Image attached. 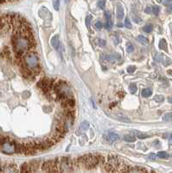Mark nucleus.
I'll return each instance as SVG.
<instances>
[{
    "mask_svg": "<svg viewBox=\"0 0 172 173\" xmlns=\"http://www.w3.org/2000/svg\"><path fill=\"white\" fill-rule=\"evenodd\" d=\"M137 137L140 139H146V138H149L150 135H147V134H143V133H138L137 134Z\"/></svg>",
    "mask_w": 172,
    "mask_h": 173,
    "instance_id": "36",
    "label": "nucleus"
},
{
    "mask_svg": "<svg viewBox=\"0 0 172 173\" xmlns=\"http://www.w3.org/2000/svg\"><path fill=\"white\" fill-rule=\"evenodd\" d=\"M152 29H153V27H152V24H151V23L146 24L143 27V30L146 33H151L152 31Z\"/></svg>",
    "mask_w": 172,
    "mask_h": 173,
    "instance_id": "19",
    "label": "nucleus"
},
{
    "mask_svg": "<svg viewBox=\"0 0 172 173\" xmlns=\"http://www.w3.org/2000/svg\"><path fill=\"white\" fill-rule=\"evenodd\" d=\"M154 99L157 102H162L164 101V97L163 95H156Z\"/></svg>",
    "mask_w": 172,
    "mask_h": 173,
    "instance_id": "34",
    "label": "nucleus"
},
{
    "mask_svg": "<svg viewBox=\"0 0 172 173\" xmlns=\"http://www.w3.org/2000/svg\"><path fill=\"white\" fill-rule=\"evenodd\" d=\"M124 140L126 141V142H129V143H132V142H134L136 140V138L132 136V135H126L124 137Z\"/></svg>",
    "mask_w": 172,
    "mask_h": 173,
    "instance_id": "20",
    "label": "nucleus"
},
{
    "mask_svg": "<svg viewBox=\"0 0 172 173\" xmlns=\"http://www.w3.org/2000/svg\"><path fill=\"white\" fill-rule=\"evenodd\" d=\"M135 70H136V67H135V66H129V67L127 68V72H128L129 74H132Z\"/></svg>",
    "mask_w": 172,
    "mask_h": 173,
    "instance_id": "37",
    "label": "nucleus"
},
{
    "mask_svg": "<svg viewBox=\"0 0 172 173\" xmlns=\"http://www.w3.org/2000/svg\"><path fill=\"white\" fill-rule=\"evenodd\" d=\"M95 27L97 28V29H102V27H103V23H101V22H97L96 23H95Z\"/></svg>",
    "mask_w": 172,
    "mask_h": 173,
    "instance_id": "38",
    "label": "nucleus"
},
{
    "mask_svg": "<svg viewBox=\"0 0 172 173\" xmlns=\"http://www.w3.org/2000/svg\"><path fill=\"white\" fill-rule=\"evenodd\" d=\"M91 20H92V16L91 15H88L87 17H86V25L88 29H90V24H91Z\"/></svg>",
    "mask_w": 172,
    "mask_h": 173,
    "instance_id": "28",
    "label": "nucleus"
},
{
    "mask_svg": "<svg viewBox=\"0 0 172 173\" xmlns=\"http://www.w3.org/2000/svg\"><path fill=\"white\" fill-rule=\"evenodd\" d=\"M118 26H119V27H123V24H121V23H118Z\"/></svg>",
    "mask_w": 172,
    "mask_h": 173,
    "instance_id": "46",
    "label": "nucleus"
},
{
    "mask_svg": "<svg viewBox=\"0 0 172 173\" xmlns=\"http://www.w3.org/2000/svg\"><path fill=\"white\" fill-rule=\"evenodd\" d=\"M104 27L106 29H110L112 27H113V22L109 19L107 20V22H106V23L104 24Z\"/></svg>",
    "mask_w": 172,
    "mask_h": 173,
    "instance_id": "29",
    "label": "nucleus"
},
{
    "mask_svg": "<svg viewBox=\"0 0 172 173\" xmlns=\"http://www.w3.org/2000/svg\"><path fill=\"white\" fill-rule=\"evenodd\" d=\"M88 128H89V123L87 121H83L82 124H81V129H83V130L86 131Z\"/></svg>",
    "mask_w": 172,
    "mask_h": 173,
    "instance_id": "32",
    "label": "nucleus"
},
{
    "mask_svg": "<svg viewBox=\"0 0 172 173\" xmlns=\"http://www.w3.org/2000/svg\"><path fill=\"white\" fill-rule=\"evenodd\" d=\"M42 170L47 172H59L55 160H49V161L43 163Z\"/></svg>",
    "mask_w": 172,
    "mask_h": 173,
    "instance_id": "8",
    "label": "nucleus"
},
{
    "mask_svg": "<svg viewBox=\"0 0 172 173\" xmlns=\"http://www.w3.org/2000/svg\"><path fill=\"white\" fill-rule=\"evenodd\" d=\"M126 50H127V52H129V53H132V52L134 50V47H133V45H132L131 42H128V43H127V45H126Z\"/></svg>",
    "mask_w": 172,
    "mask_h": 173,
    "instance_id": "30",
    "label": "nucleus"
},
{
    "mask_svg": "<svg viewBox=\"0 0 172 173\" xmlns=\"http://www.w3.org/2000/svg\"><path fill=\"white\" fill-rule=\"evenodd\" d=\"M169 143H170V145H172V135L170 137V139H169Z\"/></svg>",
    "mask_w": 172,
    "mask_h": 173,
    "instance_id": "45",
    "label": "nucleus"
},
{
    "mask_svg": "<svg viewBox=\"0 0 172 173\" xmlns=\"http://www.w3.org/2000/svg\"><path fill=\"white\" fill-rule=\"evenodd\" d=\"M124 16H125V13H124L123 6L120 3H118L117 4V18L122 19L124 17Z\"/></svg>",
    "mask_w": 172,
    "mask_h": 173,
    "instance_id": "13",
    "label": "nucleus"
},
{
    "mask_svg": "<svg viewBox=\"0 0 172 173\" xmlns=\"http://www.w3.org/2000/svg\"><path fill=\"white\" fill-rule=\"evenodd\" d=\"M1 168H2V167H1V165H0V172H1Z\"/></svg>",
    "mask_w": 172,
    "mask_h": 173,
    "instance_id": "51",
    "label": "nucleus"
},
{
    "mask_svg": "<svg viewBox=\"0 0 172 173\" xmlns=\"http://www.w3.org/2000/svg\"><path fill=\"white\" fill-rule=\"evenodd\" d=\"M8 1H10V2H13V1H16V0H8Z\"/></svg>",
    "mask_w": 172,
    "mask_h": 173,
    "instance_id": "50",
    "label": "nucleus"
},
{
    "mask_svg": "<svg viewBox=\"0 0 172 173\" xmlns=\"http://www.w3.org/2000/svg\"><path fill=\"white\" fill-rule=\"evenodd\" d=\"M98 42H99V45L100 46H105L106 45V41L103 40V39H98Z\"/></svg>",
    "mask_w": 172,
    "mask_h": 173,
    "instance_id": "39",
    "label": "nucleus"
},
{
    "mask_svg": "<svg viewBox=\"0 0 172 173\" xmlns=\"http://www.w3.org/2000/svg\"><path fill=\"white\" fill-rule=\"evenodd\" d=\"M105 17L107 19V20H109L110 18H111V13L109 12V11H105Z\"/></svg>",
    "mask_w": 172,
    "mask_h": 173,
    "instance_id": "40",
    "label": "nucleus"
},
{
    "mask_svg": "<svg viewBox=\"0 0 172 173\" xmlns=\"http://www.w3.org/2000/svg\"><path fill=\"white\" fill-rule=\"evenodd\" d=\"M129 89H130V92H131L132 94H135V93L137 92V86H136V84H134V83L130 84Z\"/></svg>",
    "mask_w": 172,
    "mask_h": 173,
    "instance_id": "23",
    "label": "nucleus"
},
{
    "mask_svg": "<svg viewBox=\"0 0 172 173\" xmlns=\"http://www.w3.org/2000/svg\"><path fill=\"white\" fill-rule=\"evenodd\" d=\"M74 104H75L74 100L72 98H68V97L64 99L61 103V105L65 108V110L66 109H73L74 107Z\"/></svg>",
    "mask_w": 172,
    "mask_h": 173,
    "instance_id": "9",
    "label": "nucleus"
},
{
    "mask_svg": "<svg viewBox=\"0 0 172 173\" xmlns=\"http://www.w3.org/2000/svg\"><path fill=\"white\" fill-rule=\"evenodd\" d=\"M53 82H54V81L49 80L48 78L45 77V78H42L41 81H38L37 86H38V88H40L42 91H44V92H48V91L52 88V87H53Z\"/></svg>",
    "mask_w": 172,
    "mask_h": 173,
    "instance_id": "7",
    "label": "nucleus"
},
{
    "mask_svg": "<svg viewBox=\"0 0 172 173\" xmlns=\"http://www.w3.org/2000/svg\"><path fill=\"white\" fill-rule=\"evenodd\" d=\"M152 12H153L156 16H158V15L159 14V12H160V8H159L158 6H157V5L152 6Z\"/></svg>",
    "mask_w": 172,
    "mask_h": 173,
    "instance_id": "31",
    "label": "nucleus"
},
{
    "mask_svg": "<svg viewBox=\"0 0 172 173\" xmlns=\"http://www.w3.org/2000/svg\"><path fill=\"white\" fill-rule=\"evenodd\" d=\"M171 120H172V113H167V114H165L164 115V117H163V120H164V121H166V122L171 121Z\"/></svg>",
    "mask_w": 172,
    "mask_h": 173,
    "instance_id": "22",
    "label": "nucleus"
},
{
    "mask_svg": "<svg viewBox=\"0 0 172 173\" xmlns=\"http://www.w3.org/2000/svg\"><path fill=\"white\" fill-rule=\"evenodd\" d=\"M20 64H23L26 68L31 71L35 75H36L40 72L39 68V59L36 54L35 53H26L23 55L22 62Z\"/></svg>",
    "mask_w": 172,
    "mask_h": 173,
    "instance_id": "2",
    "label": "nucleus"
},
{
    "mask_svg": "<svg viewBox=\"0 0 172 173\" xmlns=\"http://www.w3.org/2000/svg\"><path fill=\"white\" fill-rule=\"evenodd\" d=\"M68 2H69V0H64V3H68Z\"/></svg>",
    "mask_w": 172,
    "mask_h": 173,
    "instance_id": "47",
    "label": "nucleus"
},
{
    "mask_svg": "<svg viewBox=\"0 0 172 173\" xmlns=\"http://www.w3.org/2000/svg\"><path fill=\"white\" fill-rule=\"evenodd\" d=\"M119 161L118 158L116 156L112 155L108 157V159L105 164V170L106 172H116V169L119 167Z\"/></svg>",
    "mask_w": 172,
    "mask_h": 173,
    "instance_id": "5",
    "label": "nucleus"
},
{
    "mask_svg": "<svg viewBox=\"0 0 172 173\" xmlns=\"http://www.w3.org/2000/svg\"><path fill=\"white\" fill-rule=\"evenodd\" d=\"M169 102L172 103V97H171V98H170V99H169Z\"/></svg>",
    "mask_w": 172,
    "mask_h": 173,
    "instance_id": "48",
    "label": "nucleus"
},
{
    "mask_svg": "<svg viewBox=\"0 0 172 173\" xmlns=\"http://www.w3.org/2000/svg\"><path fill=\"white\" fill-rule=\"evenodd\" d=\"M66 86H67V83H66L65 81H58V82L55 83V86H54V91H55V93L57 94V93H59V92H61V91H63V88H64V87H66Z\"/></svg>",
    "mask_w": 172,
    "mask_h": 173,
    "instance_id": "11",
    "label": "nucleus"
},
{
    "mask_svg": "<svg viewBox=\"0 0 172 173\" xmlns=\"http://www.w3.org/2000/svg\"><path fill=\"white\" fill-rule=\"evenodd\" d=\"M53 6L55 10H59L60 8V0H53Z\"/></svg>",
    "mask_w": 172,
    "mask_h": 173,
    "instance_id": "27",
    "label": "nucleus"
},
{
    "mask_svg": "<svg viewBox=\"0 0 172 173\" xmlns=\"http://www.w3.org/2000/svg\"><path fill=\"white\" fill-rule=\"evenodd\" d=\"M168 12H171V11H172V3H171V4H169L168 5Z\"/></svg>",
    "mask_w": 172,
    "mask_h": 173,
    "instance_id": "44",
    "label": "nucleus"
},
{
    "mask_svg": "<svg viewBox=\"0 0 172 173\" xmlns=\"http://www.w3.org/2000/svg\"><path fill=\"white\" fill-rule=\"evenodd\" d=\"M159 49H163V50H167V42L165 39H161L160 42H159Z\"/></svg>",
    "mask_w": 172,
    "mask_h": 173,
    "instance_id": "18",
    "label": "nucleus"
},
{
    "mask_svg": "<svg viewBox=\"0 0 172 173\" xmlns=\"http://www.w3.org/2000/svg\"><path fill=\"white\" fill-rule=\"evenodd\" d=\"M21 172H23V173L32 172V170H31V165H30V163H26V164H23V165L21 166Z\"/></svg>",
    "mask_w": 172,
    "mask_h": 173,
    "instance_id": "14",
    "label": "nucleus"
},
{
    "mask_svg": "<svg viewBox=\"0 0 172 173\" xmlns=\"http://www.w3.org/2000/svg\"><path fill=\"white\" fill-rule=\"evenodd\" d=\"M12 45L16 56H23L35 45L34 38H29L26 36L14 31L12 37Z\"/></svg>",
    "mask_w": 172,
    "mask_h": 173,
    "instance_id": "1",
    "label": "nucleus"
},
{
    "mask_svg": "<svg viewBox=\"0 0 172 173\" xmlns=\"http://www.w3.org/2000/svg\"><path fill=\"white\" fill-rule=\"evenodd\" d=\"M59 44H60L59 36H58V35H55V36H53L52 39H51V46H52L54 49H58V48H59Z\"/></svg>",
    "mask_w": 172,
    "mask_h": 173,
    "instance_id": "12",
    "label": "nucleus"
},
{
    "mask_svg": "<svg viewBox=\"0 0 172 173\" xmlns=\"http://www.w3.org/2000/svg\"><path fill=\"white\" fill-rule=\"evenodd\" d=\"M158 157L160 158V159H166V158L169 157V154L166 152H159L158 153Z\"/></svg>",
    "mask_w": 172,
    "mask_h": 173,
    "instance_id": "24",
    "label": "nucleus"
},
{
    "mask_svg": "<svg viewBox=\"0 0 172 173\" xmlns=\"http://www.w3.org/2000/svg\"><path fill=\"white\" fill-rule=\"evenodd\" d=\"M30 165H31V170H32V172H36L37 169L39 168L40 163H39V162H32V163H30Z\"/></svg>",
    "mask_w": 172,
    "mask_h": 173,
    "instance_id": "21",
    "label": "nucleus"
},
{
    "mask_svg": "<svg viewBox=\"0 0 172 173\" xmlns=\"http://www.w3.org/2000/svg\"><path fill=\"white\" fill-rule=\"evenodd\" d=\"M106 142L109 144H113L119 139V135L115 133H109L106 137Z\"/></svg>",
    "mask_w": 172,
    "mask_h": 173,
    "instance_id": "10",
    "label": "nucleus"
},
{
    "mask_svg": "<svg viewBox=\"0 0 172 173\" xmlns=\"http://www.w3.org/2000/svg\"><path fill=\"white\" fill-rule=\"evenodd\" d=\"M152 94V91L151 88H145V89H143V91H142V96L145 97V98L150 97Z\"/></svg>",
    "mask_w": 172,
    "mask_h": 173,
    "instance_id": "17",
    "label": "nucleus"
},
{
    "mask_svg": "<svg viewBox=\"0 0 172 173\" xmlns=\"http://www.w3.org/2000/svg\"><path fill=\"white\" fill-rule=\"evenodd\" d=\"M154 59L157 62H162L163 59H164V55L162 54H160V53H157L156 55H155V57H154Z\"/></svg>",
    "mask_w": 172,
    "mask_h": 173,
    "instance_id": "25",
    "label": "nucleus"
},
{
    "mask_svg": "<svg viewBox=\"0 0 172 173\" xmlns=\"http://www.w3.org/2000/svg\"><path fill=\"white\" fill-rule=\"evenodd\" d=\"M0 150L4 154H8V155L13 154L16 152V143L6 139L3 143L0 145Z\"/></svg>",
    "mask_w": 172,
    "mask_h": 173,
    "instance_id": "6",
    "label": "nucleus"
},
{
    "mask_svg": "<svg viewBox=\"0 0 172 173\" xmlns=\"http://www.w3.org/2000/svg\"><path fill=\"white\" fill-rule=\"evenodd\" d=\"M137 40H138V42H139V43H141L142 45H144V46H146V45H148V39L146 38V37H145L144 36H139L138 37H137Z\"/></svg>",
    "mask_w": 172,
    "mask_h": 173,
    "instance_id": "16",
    "label": "nucleus"
},
{
    "mask_svg": "<svg viewBox=\"0 0 172 173\" xmlns=\"http://www.w3.org/2000/svg\"><path fill=\"white\" fill-rule=\"evenodd\" d=\"M100 155L87 154L82 157V166L87 169H93L100 165Z\"/></svg>",
    "mask_w": 172,
    "mask_h": 173,
    "instance_id": "4",
    "label": "nucleus"
},
{
    "mask_svg": "<svg viewBox=\"0 0 172 173\" xmlns=\"http://www.w3.org/2000/svg\"><path fill=\"white\" fill-rule=\"evenodd\" d=\"M55 164L57 166V169L59 172H71L74 171V167H76L75 161L66 157H61L59 159H56Z\"/></svg>",
    "mask_w": 172,
    "mask_h": 173,
    "instance_id": "3",
    "label": "nucleus"
},
{
    "mask_svg": "<svg viewBox=\"0 0 172 173\" xmlns=\"http://www.w3.org/2000/svg\"><path fill=\"white\" fill-rule=\"evenodd\" d=\"M4 2V0H0V3H3Z\"/></svg>",
    "mask_w": 172,
    "mask_h": 173,
    "instance_id": "49",
    "label": "nucleus"
},
{
    "mask_svg": "<svg viewBox=\"0 0 172 173\" xmlns=\"http://www.w3.org/2000/svg\"><path fill=\"white\" fill-rule=\"evenodd\" d=\"M3 172H17L18 170L16 169V166L14 165H9L6 167H4V169L3 170Z\"/></svg>",
    "mask_w": 172,
    "mask_h": 173,
    "instance_id": "15",
    "label": "nucleus"
},
{
    "mask_svg": "<svg viewBox=\"0 0 172 173\" xmlns=\"http://www.w3.org/2000/svg\"><path fill=\"white\" fill-rule=\"evenodd\" d=\"M125 26L126 27V28H128V29H131L132 26V23H131V21H130V19L128 18V17H126V21H125Z\"/></svg>",
    "mask_w": 172,
    "mask_h": 173,
    "instance_id": "33",
    "label": "nucleus"
},
{
    "mask_svg": "<svg viewBox=\"0 0 172 173\" xmlns=\"http://www.w3.org/2000/svg\"><path fill=\"white\" fill-rule=\"evenodd\" d=\"M3 54H4V56H5L6 58H10V50H9V49H8L7 47H5V48L3 49Z\"/></svg>",
    "mask_w": 172,
    "mask_h": 173,
    "instance_id": "35",
    "label": "nucleus"
},
{
    "mask_svg": "<svg viewBox=\"0 0 172 173\" xmlns=\"http://www.w3.org/2000/svg\"><path fill=\"white\" fill-rule=\"evenodd\" d=\"M172 3V0H163V3L164 4V5H169V4H171Z\"/></svg>",
    "mask_w": 172,
    "mask_h": 173,
    "instance_id": "42",
    "label": "nucleus"
},
{
    "mask_svg": "<svg viewBox=\"0 0 172 173\" xmlns=\"http://www.w3.org/2000/svg\"><path fill=\"white\" fill-rule=\"evenodd\" d=\"M145 12H146V13H152V6H148V7H146V9H145Z\"/></svg>",
    "mask_w": 172,
    "mask_h": 173,
    "instance_id": "41",
    "label": "nucleus"
},
{
    "mask_svg": "<svg viewBox=\"0 0 172 173\" xmlns=\"http://www.w3.org/2000/svg\"><path fill=\"white\" fill-rule=\"evenodd\" d=\"M156 157H157V156H156V154H154V153H152V154H150V156H149V158H150L151 159H153V160L156 159Z\"/></svg>",
    "mask_w": 172,
    "mask_h": 173,
    "instance_id": "43",
    "label": "nucleus"
},
{
    "mask_svg": "<svg viewBox=\"0 0 172 173\" xmlns=\"http://www.w3.org/2000/svg\"><path fill=\"white\" fill-rule=\"evenodd\" d=\"M97 5L100 9H104L106 6V1L105 0H99L97 3Z\"/></svg>",
    "mask_w": 172,
    "mask_h": 173,
    "instance_id": "26",
    "label": "nucleus"
}]
</instances>
